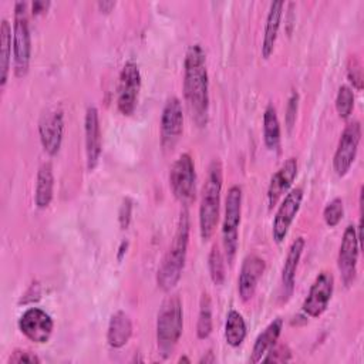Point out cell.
Instances as JSON below:
<instances>
[{"label":"cell","mask_w":364,"mask_h":364,"mask_svg":"<svg viewBox=\"0 0 364 364\" xmlns=\"http://www.w3.org/2000/svg\"><path fill=\"white\" fill-rule=\"evenodd\" d=\"M131 336H132V321L129 316L122 310L115 311L109 318V324L107 330L108 344L114 348H121L129 341Z\"/></svg>","instance_id":"cell-21"},{"label":"cell","mask_w":364,"mask_h":364,"mask_svg":"<svg viewBox=\"0 0 364 364\" xmlns=\"http://www.w3.org/2000/svg\"><path fill=\"white\" fill-rule=\"evenodd\" d=\"M242 218V188L233 185L229 188L225 202V216L222 223V242L228 263H232L239 245V225Z\"/></svg>","instance_id":"cell-6"},{"label":"cell","mask_w":364,"mask_h":364,"mask_svg":"<svg viewBox=\"0 0 364 364\" xmlns=\"http://www.w3.org/2000/svg\"><path fill=\"white\" fill-rule=\"evenodd\" d=\"M264 269L266 263L257 255H249L245 257L237 279V290L243 301H247L253 297L257 287V282L262 277Z\"/></svg>","instance_id":"cell-17"},{"label":"cell","mask_w":364,"mask_h":364,"mask_svg":"<svg viewBox=\"0 0 364 364\" xmlns=\"http://www.w3.org/2000/svg\"><path fill=\"white\" fill-rule=\"evenodd\" d=\"M263 141L270 151H276L280 145V122L273 104H269L263 112Z\"/></svg>","instance_id":"cell-24"},{"label":"cell","mask_w":364,"mask_h":364,"mask_svg":"<svg viewBox=\"0 0 364 364\" xmlns=\"http://www.w3.org/2000/svg\"><path fill=\"white\" fill-rule=\"evenodd\" d=\"M246 337V323L243 316L236 311L230 310L226 316V323H225V340L226 343L236 348L239 347Z\"/></svg>","instance_id":"cell-25"},{"label":"cell","mask_w":364,"mask_h":364,"mask_svg":"<svg viewBox=\"0 0 364 364\" xmlns=\"http://www.w3.org/2000/svg\"><path fill=\"white\" fill-rule=\"evenodd\" d=\"M183 97L196 125H206L209 115V77L206 70V54L200 44L189 46L185 54Z\"/></svg>","instance_id":"cell-1"},{"label":"cell","mask_w":364,"mask_h":364,"mask_svg":"<svg viewBox=\"0 0 364 364\" xmlns=\"http://www.w3.org/2000/svg\"><path fill=\"white\" fill-rule=\"evenodd\" d=\"M304 245H306V240H304V237L300 236L296 240H293V243L290 245V247L287 250L283 270H282V290H283L282 296H283L284 301L291 296V293L294 290L296 270H297L300 257L303 255Z\"/></svg>","instance_id":"cell-19"},{"label":"cell","mask_w":364,"mask_h":364,"mask_svg":"<svg viewBox=\"0 0 364 364\" xmlns=\"http://www.w3.org/2000/svg\"><path fill=\"white\" fill-rule=\"evenodd\" d=\"M115 1H105V0H102V1H98L97 3V7H98V10L101 11V13H109L114 7H115Z\"/></svg>","instance_id":"cell-37"},{"label":"cell","mask_w":364,"mask_h":364,"mask_svg":"<svg viewBox=\"0 0 364 364\" xmlns=\"http://www.w3.org/2000/svg\"><path fill=\"white\" fill-rule=\"evenodd\" d=\"M183 328V311L181 299L176 294L166 297L156 318V343L159 354L166 358L176 347Z\"/></svg>","instance_id":"cell-4"},{"label":"cell","mask_w":364,"mask_h":364,"mask_svg":"<svg viewBox=\"0 0 364 364\" xmlns=\"http://www.w3.org/2000/svg\"><path fill=\"white\" fill-rule=\"evenodd\" d=\"M195 164L189 154H181L169 171V186L173 196L183 205L195 198Z\"/></svg>","instance_id":"cell-7"},{"label":"cell","mask_w":364,"mask_h":364,"mask_svg":"<svg viewBox=\"0 0 364 364\" xmlns=\"http://www.w3.org/2000/svg\"><path fill=\"white\" fill-rule=\"evenodd\" d=\"M127 247H128V242H122V243H121V246H119V252H118V260H121V259H122L124 253L127 252Z\"/></svg>","instance_id":"cell-39"},{"label":"cell","mask_w":364,"mask_h":364,"mask_svg":"<svg viewBox=\"0 0 364 364\" xmlns=\"http://www.w3.org/2000/svg\"><path fill=\"white\" fill-rule=\"evenodd\" d=\"M222 164L215 158L208 168L206 182L202 189V199L199 206V232L202 240H209L219 220V206H220V192L223 183Z\"/></svg>","instance_id":"cell-3"},{"label":"cell","mask_w":364,"mask_h":364,"mask_svg":"<svg viewBox=\"0 0 364 364\" xmlns=\"http://www.w3.org/2000/svg\"><path fill=\"white\" fill-rule=\"evenodd\" d=\"M189 228V213L186 209H183L181 210L172 243L164 256L156 273V284L162 291H171L182 276L188 252Z\"/></svg>","instance_id":"cell-2"},{"label":"cell","mask_w":364,"mask_h":364,"mask_svg":"<svg viewBox=\"0 0 364 364\" xmlns=\"http://www.w3.org/2000/svg\"><path fill=\"white\" fill-rule=\"evenodd\" d=\"M360 139H361L360 122L358 121L348 122L340 135L338 145L333 158V168L337 176L341 178L350 171L358 151Z\"/></svg>","instance_id":"cell-9"},{"label":"cell","mask_w":364,"mask_h":364,"mask_svg":"<svg viewBox=\"0 0 364 364\" xmlns=\"http://www.w3.org/2000/svg\"><path fill=\"white\" fill-rule=\"evenodd\" d=\"M297 108H299V92L293 90L290 97H289L287 107H286V125H287L289 131H291V128H293V125L296 122Z\"/></svg>","instance_id":"cell-33"},{"label":"cell","mask_w":364,"mask_h":364,"mask_svg":"<svg viewBox=\"0 0 364 364\" xmlns=\"http://www.w3.org/2000/svg\"><path fill=\"white\" fill-rule=\"evenodd\" d=\"M38 134L44 151L54 156L61 146L64 134V115L61 109H47L38 121Z\"/></svg>","instance_id":"cell-14"},{"label":"cell","mask_w":364,"mask_h":364,"mask_svg":"<svg viewBox=\"0 0 364 364\" xmlns=\"http://www.w3.org/2000/svg\"><path fill=\"white\" fill-rule=\"evenodd\" d=\"M20 331L37 344L47 343L53 334L54 321L48 313L38 307L27 309L18 318Z\"/></svg>","instance_id":"cell-11"},{"label":"cell","mask_w":364,"mask_h":364,"mask_svg":"<svg viewBox=\"0 0 364 364\" xmlns=\"http://www.w3.org/2000/svg\"><path fill=\"white\" fill-rule=\"evenodd\" d=\"M131 212H132V202L131 199H124L121 208H119V213H118V219H119V225L121 229H127L131 220Z\"/></svg>","instance_id":"cell-35"},{"label":"cell","mask_w":364,"mask_h":364,"mask_svg":"<svg viewBox=\"0 0 364 364\" xmlns=\"http://www.w3.org/2000/svg\"><path fill=\"white\" fill-rule=\"evenodd\" d=\"M303 200V189L301 188H294L289 193H286L284 199L282 200L273 223H272V236L276 243H282L284 237L287 236L289 228L291 226L300 205Z\"/></svg>","instance_id":"cell-15"},{"label":"cell","mask_w":364,"mask_h":364,"mask_svg":"<svg viewBox=\"0 0 364 364\" xmlns=\"http://www.w3.org/2000/svg\"><path fill=\"white\" fill-rule=\"evenodd\" d=\"M13 57L14 75L23 78L28 73L31 58V36L28 27L27 3L24 1H17L14 4Z\"/></svg>","instance_id":"cell-5"},{"label":"cell","mask_w":364,"mask_h":364,"mask_svg":"<svg viewBox=\"0 0 364 364\" xmlns=\"http://www.w3.org/2000/svg\"><path fill=\"white\" fill-rule=\"evenodd\" d=\"M199 363H200V364H202V363H205V364H208V363H215V355H213V353H212V351H208L206 355H203V357L199 360Z\"/></svg>","instance_id":"cell-38"},{"label":"cell","mask_w":364,"mask_h":364,"mask_svg":"<svg viewBox=\"0 0 364 364\" xmlns=\"http://www.w3.org/2000/svg\"><path fill=\"white\" fill-rule=\"evenodd\" d=\"M334 289V277L330 272H321L313 282L307 297L303 301V311L309 317H320L331 300Z\"/></svg>","instance_id":"cell-13"},{"label":"cell","mask_w":364,"mask_h":364,"mask_svg":"<svg viewBox=\"0 0 364 364\" xmlns=\"http://www.w3.org/2000/svg\"><path fill=\"white\" fill-rule=\"evenodd\" d=\"M84 132H85L87 168H88V171H92L98 165L101 151H102L100 115H98V109L95 107H88L85 111Z\"/></svg>","instance_id":"cell-16"},{"label":"cell","mask_w":364,"mask_h":364,"mask_svg":"<svg viewBox=\"0 0 364 364\" xmlns=\"http://www.w3.org/2000/svg\"><path fill=\"white\" fill-rule=\"evenodd\" d=\"M182 361H183V363H191V360H189L188 357H181V358H179V363H182Z\"/></svg>","instance_id":"cell-40"},{"label":"cell","mask_w":364,"mask_h":364,"mask_svg":"<svg viewBox=\"0 0 364 364\" xmlns=\"http://www.w3.org/2000/svg\"><path fill=\"white\" fill-rule=\"evenodd\" d=\"M0 85L4 87L10 71L11 57V27L10 23L3 18L0 26Z\"/></svg>","instance_id":"cell-26"},{"label":"cell","mask_w":364,"mask_h":364,"mask_svg":"<svg viewBox=\"0 0 364 364\" xmlns=\"http://www.w3.org/2000/svg\"><path fill=\"white\" fill-rule=\"evenodd\" d=\"M7 363H16V364H20V363L38 364V363H40V358H38L34 353H30V351H26V350H16V351L11 353V355L9 357Z\"/></svg>","instance_id":"cell-34"},{"label":"cell","mask_w":364,"mask_h":364,"mask_svg":"<svg viewBox=\"0 0 364 364\" xmlns=\"http://www.w3.org/2000/svg\"><path fill=\"white\" fill-rule=\"evenodd\" d=\"M347 77L357 91L363 90V65H361L360 58L355 54L348 58Z\"/></svg>","instance_id":"cell-31"},{"label":"cell","mask_w":364,"mask_h":364,"mask_svg":"<svg viewBox=\"0 0 364 364\" xmlns=\"http://www.w3.org/2000/svg\"><path fill=\"white\" fill-rule=\"evenodd\" d=\"M183 131V112L181 101L176 97L166 100L161 115V145L164 149H172Z\"/></svg>","instance_id":"cell-12"},{"label":"cell","mask_w":364,"mask_h":364,"mask_svg":"<svg viewBox=\"0 0 364 364\" xmlns=\"http://www.w3.org/2000/svg\"><path fill=\"white\" fill-rule=\"evenodd\" d=\"M54 192V173L53 166L50 162H44L37 172V181H36V193L34 200L37 208L46 209L53 199Z\"/></svg>","instance_id":"cell-23"},{"label":"cell","mask_w":364,"mask_h":364,"mask_svg":"<svg viewBox=\"0 0 364 364\" xmlns=\"http://www.w3.org/2000/svg\"><path fill=\"white\" fill-rule=\"evenodd\" d=\"M212 333V303L208 293H203L199 304V316L196 324V336L200 340H205Z\"/></svg>","instance_id":"cell-27"},{"label":"cell","mask_w":364,"mask_h":364,"mask_svg":"<svg viewBox=\"0 0 364 364\" xmlns=\"http://www.w3.org/2000/svg\"><path fill=\"white\" fill-rule=\"evenodd\" d=\"M208 267H209V274L212 282L216 286L223 284L225 282V259L222 252L219 250L218 245H213L208 257Z\"/></svg>","instance_id":"cell-28"},{"label":"cell","mask_w":364,"mask_h":364,"mask_svg":"<svg viewBox=\"0 0 364 364\" xmlns=\"http://www.w3.org/2000/svg\"><path fill=\"white\" fill-rule=\"evenodd\" d=\"M283 9H284V1H273L270 3L269 13L266 17V26H264V34H263V41H262V57L269 58L276 46L279 28H280V21L283 16Z\"/></svg>","instance_id":"cell-20"},{"label":"cell","mask_w":364,"mask_h":364,"mask_svg":"<svg viewBox=\"0 0 364 364\" xmlns=\"http://www.w3.org/2000/svg\"><path fill=\"white\" fill-rule=\"evenodd\" d=\"M291 360V351L287 346H273L262 358L263 363H287Z\"/></svg>","instance_id":"cell-32"},{"label":"cell","mask_w":364,"mask_h":364,"mask_svg":"<svg viewBox=\"0 0 364 364\" xmlns=\"http://www.w3.org/2000/svg\"><path fill=\"white\" fill-rule=\"evenodd\" d=\"M344 215V203L341 198H334L331 202H328L323 210V218L327 226L334 228L337 226Z\"/></svg>","instance_id":"cell-30"},{"label":"cell","mask_w":364,"mask_h":364,"mask_svg":"<svg viewBox=\"0 0 364 364\" xmlns=\"http://www.w3.org/2000/svg\"><path fill=\"white\" fill-rule=\"evenodd\" d=\"M50 7V1H44V0H36L31 3V13L34 16H40L43 13L47 11V9Z\"/></svg>","instance_id":"cell-36"},{"label":"cell","mask_w":364,"mask_h":364,"mask_svg":"<svg viewBox=\"0 0 364 364\" xmlns=\"http://www.w3.org/2000/svg\"><path fill=\"white\" fill-rule=\"evenodd\" d=\"M360 247H361V242L357 235V228L354 225H348L344 230V235L340 243L338 259H337L341 280L347 287L351 286L355 280Z\"/></svg>","instance_id":"cell-10"},{"label":"cell","mask_w":364,"mask_h":364,"mask_svg":"<svg viewBox=\"0 0 364 364\" xmlns=\"http://www.w3.org/2000/svg\"><path fill=\"white\" fill-rule=\"evenodd\" d=\"M141 90V73L135 61H127L119 73L117 107L118 111L128 117L131 115L138 102V94Z\"/></svg>","instance_id":"cell-8"},{"label":"cell","mask_w":364,"mask_h":364,"mask_svg":"<svg viewBox=\"0 0 364 364\" xmlns=\"http://www.w3.org/2000/svg\"><path fill=\"white\" fill-rule=\"evenodd\" d=\"M283 328V320L274 318L272 323L267 324V327L256 337L252 354H250V363H259L264 357V354L277 343V338Z\"/></svg>","instance_id":"cell-22"},{"label":"cell","mask_w":364,"mask_h":364,"mask_svg":"<svg viewBox=\"0 0 364 364\" xmlns=\"http://www.w3.org/2000/svg\"><path fill=\"white\" fill-rule=\"evenodd\" d=\"M297 168H299L297 159L291 156V158L286 159L284 164L272 176L269 188H267V202H269L270 209L290 189L293 181L297 176Z\"/></svg>","instance_id":"cell-18"},{"label":"cell","mask_w":364,"mask_h":364,"mask_svg":"<svg viewBox=\"0 0 364 364\" xmlns=\"http://www.w3.org/2000/svg\"><path fill=\"white\" fill-rule=\"evenodd\" d=\"M354 108V94L348 85H341L336 98V109L340 118L346 119L350 117Z\"/></svg>","instance_id":"cell-29"}]
</instances>
